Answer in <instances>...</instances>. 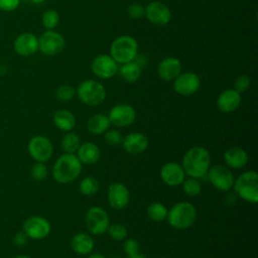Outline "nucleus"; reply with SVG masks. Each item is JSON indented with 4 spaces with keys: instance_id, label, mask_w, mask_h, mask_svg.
Here are the masks:
<instances>
[{
    "instance_id": "9d476101",
    "label": "nucleus",
    "mask_w": 258,
    "mask_h": 258,
    "mask_svg": "<svg viewBox=\"0 0 258 258\" xmlns=\"http://www.w3.org/2000/svg\"><path fill=\"white\" fill-rule=\"evenodd\" d=\"M23 232L33 240H41L48 236L50 232L49 222L40 216H31L23 222Z\"/></svg>"
},
{
    "instance_id": "a18cd8bd",
    "label": "nucleus",
    "mask_w": 258,
    "mask_h": 258,
    "mask_svg": "<svg viewBox=\"0 0 258 258\" xmlns=\"http://www.w3.org/2000/svg\"><path fill=\"white\" fill-rule=\"evenodd\" d=\"M30 1L35 4H40V3H43L45 0H30Z\"/></svg>"
},
{
    "instance_id": "2f4dec72",
    "label": "nucleus",
    "mask_w": 258,
    "mask_h": 258,
    "mask_svg": "<svg viewBox=\"0 0 258 258\" xmlns=\"http://www.w3.org/2000/svg\"><path fill=\"white\" fill-rule=\"evenodd\" d=\"M107 232L109 233V236L115 241H123L128 236V230L122 224L109 225Z\"/></svg>"
},
{
    "instance_id": "9b49d317",
    "label": "nucleus",
    "mask_w": 258,
    "mask_h": 258,
    "mask_svg": "<svg viewBox=\"0 0 258 258\" xmlns=\"http://www.w3.org/2000/svg\"><path fill=\"white\" fill-rule=\"evenodd\" d=\"M66 42L62 35L59 33L47 30L41 34L38 39V49L46 55H55L62 51Z\"/></svg>"
},
{
    "instance_id": "c03bdc74",
    "label": "nucleus",
    "mask_w": 258,
    "mask_h": 258,
    "mask_svg": "<svg viewBox=\"0 0 258 258\" xmlns=\"http://www.w3.org/2000/svg\"><path fill=\"white\" fill-rule=\"evenodd\" d=\"M88 258H106V257L100 253H93V254L89 255Z\"/></svg>"
},
{
    "instance_id": "a19ab883",
    "label": "nucleus",
    "mask_w": 258,
    "mask_h": 258,
    "mask_svg": "<svg viewBox=\"0 0 258 258\" xmlns=\"http://www.w3.org/2000/svg\"><path fill=\"white\" fill-rule=\"evenodd\" d=\"M27 239H28V237L26 236V234L23 231L22 232H18L13 237V243L17 247H22V246H24L27 243Z\"/></svg>"
},
{
    "instance_id": "f704fd0d",
    "label": "nucleus",
    "mask_w": 258,
    "mask_h": 258,
    "mask_svg": "<svg viewBox=\"0 0 258 258\" xmlns=\"http://www.w3.org/2000/svg\"><path fill=\"white\" fill-rule=\"evenodd\" d=\"M30 173L34 180L41 181L44 178H46V176L48 174V170L43 162H37L32 166Z\"/></svg>"
},
{
    "instance_id": "1a4fd4ad",
    "label": "nucleus",
    "mask_w": 258,
    "mask_h": 258,
    "mask_svg": "<svg viewBox=\"0 0 258 258\" xmlns=\"http://www.w3.org/2000/svg\"><path fill=\"white\" fill-rule=\"evenodd\" d=\"M28 152L37 162H45L50 159L53 146L50 140L45 136H34L28 142Z\"/></svg>"
},
{
    "instance_id": "6e6552de",
    "label": "nucleus",
    "mask_w": 258,
    "mask_h": 258,
    "mask_svg": "<svg viewBox=\"0 0 258 258\" xmlns=\"http://www.w3.org/2000/svg\"><path fill=\"white\" fill-rule=\"evenodd\" d=\"M207 174L213 186L221 191H228L234 184V175L232 171L224 165H213L209 168Z\"/></svg>"
},
{
    "instance_id": "473e14b6",
    "label": "nucleus",
    "mask_w": 258,
    "mask_h": 258,
    "mask_svg": "<svg viewBox=\"0 0 258 258\" xmlns=\"http://www.w3.org/2000/svg\"><path fill=\"white\" fill-rule=\"evenodd\" d=\"M59 22V15L55 10H47L42 14V24L43 26L51 30L54 28Z\"/></svg>"
},
{
    "instance_id": "f3484780",
    "label": "nucleus",
    "mask_w": 258,
    "mask_h": 258,
    "mask_svg": "<svg viewBox=\"0 0 258 258\" xmlns=\"http://www.w3.org/2000/svg\"><path fill=\"white\" fill-rule=\"evenodd\" d=\"M162 181L169 186H176L185 179V172L181 164L177 162H167L160 169Z\"/></svg>"
},
{
    "instance_id": "aec40b11",
    "label": "nucleus",
    "mask_w": 258,
    "mask_h": 258,
    "mask_svg": "<svg viewBox=\"0 0 258 258\" xmlns=\"http://www.w3.org/2000/svg\"><path fill=\"white\" fill-rule=\"evenodd\" d=\"M241 94L234 89L223 91L217 100L218 108L224 113H231L235 111L241 104Z\"/></svg>"
},
{
    "instance_id": "b1692460",
    "label": "nucleus",
    "mask_w": 258,
    "mask_h": 258,
    "mask_svg": "<svg viewBox=\"0 0 258 258\" xmlns=\"http://www.w3.org/2000/svg\"><path fill=\"white\" fill-rule=\"evenodd\" d=\"M94 244L93 237L84 232L77 233L71 240L72 249L79 255L90 254L94 249Z\"/></svg>"
},
{
    "instance_id": "412c9836",
    "label": "nucleus",
    "mask_w": 258,
    "mask_h": 258,
    "mask_svg": "<svg viewBox=\"0 0 258 258\" xmlns=\"http://www.w3.org/2000/svg\"><path fill=\"white\" fill-rule=\"evenodd\" d=\"M122 145L126 152L130 154H139L146 150L148 139L140 132H132L122 140Z\"/></svg>"
},
{
    "instance_id": "bb28decb",
    "label": "nucleus",
    "mask_w": 258,
    "mask_h": 258,
    "mask_svg": "<svg viewBox=\"0 0 258 258\" xmlns=\"http://www.w3.org/2000/svg\"><path fill=\"white\" fill-rule=\"evenodd\" d=\"M121 78L127 83H135L139 80L141 76V67L136 61H128L122 64L119 70Z\"/></svg>"
},
{
    "instance_id": "79ce46f5",
    "label": "nucleus",
    "mask_w": 258,
    "mask_h": 258,
    "mask_svg": "<svg viewBox=\"0 0 258 258\" xmlns=\"http://www.w3.org/2000/svg\"><path fill=\"white\" fill-rule=\"evenodd\" d=\"M237 195L236 194H228L226 197H225V204L227 206H233L235 205V203L237 202Z\"/></svg>"
},
{
    "instance_id": "de8ad7c7",
    "label": "nucleus",
    "mask_w": 258,
    "mask_h": 258,
    "mask_svg": "<svg viewBox=\"0 0 258 258\" xmlns=\"http://www.w3.org/2000/svg\"><path fill=\"white\" fill-rule=\"evenodd\" d=\"M159 258H166V257H159Z\"/></svg>"
},
{
    "instance_id": "4c0bfd02",
    "label": "nucleus",
    "mask_w": 258,
    "mask_h": 258,
    "mask_svg": "<svg viewBox=\"0 0 258 258\" xmlns=\"http://www.w3.org/2000/svg\"><path fill=\"white\" fill-rule=\"evenodd\" d=\"M123 249L128 256H131V255H134L139 252L140 245L137 240H135L133 238H126L125 242L123 244Z\"/></svg>"
},
{
    "instance_id": "c85d7f7f",
    "label": "nucleus",
    "mask_w": 258,
    "mask_h": 258,
    "mask_svg": "<svg viewBox=\"0 0 258 258\" xmlns=\"http://www.w3.org/2000/svg\"><path fill=\"white\" fill-rule=\"evenodd\" d=\"M81 145L80 137L73 132H68L61 139V147L66 153H75Z\"/></svg>"
},
{
    "instance_id": "f257e3e1",
    "label": "nucleus",
    "mask_w": 258,
    "mask_h": 258,
    "mask_svg": "<svg viewBox=\"0 0 258 258\" xmlns=\"http://www.w3.org/2000/svg\"><path fill=\"white\" fill-rule=\"evenodd\" d=\"M210 163L211 156L208 149L203 146H195L183 155L181 166L185 174L199 179L208 173Z\"/></svg>"
},
{
    "instance_id": "7c9ffc66",
    "label": "nucleus",
    "mask_w": 258,
    "mask_h": 258,
    "mask_svg": "<svg viewBox=\"0 0 258 258\" xmlns=\"http://www.w3.org/2000/svg\"><path fill=\"white\" fill-rule=\"evenodd\" d=\"M182 189L185 195L189 197L198 196L202 190V184L197 178H187L182 181Z\"/></svg>"
},
{
    "instance_id": "ddd939ff",
    "label": "nucleus",
    "mask_w": 258,
    "mask_h": 258,
    "mask_svg": "<svg viewBox=\"0 0 258 258\" xmlns=\"http://www.w3.org/2000/svg\"><path fill=\"white\" fill-rule=\"evenodd\" d=\"M109 121L117 127H127L136 119L135 109L128 104H118L109 112Z\"/></svg>"
},
{
    "instance_id": "c756f323",
    "label": "nucleus",
    "mask_w": 258,
    "mask_h": 258,
    "mask_svg": "<svg viewBox=\"0 0 258 258\" xmlns=\"http://www.w3.org/2000/svg\"><path fill=\"white\" fill-rule=\"evenodd\" d=\"M80 191L85 196H93L99 190V182L93 176H87L80 182Z\"/></svg>"
},
{
    "instance_id": "cd10ccee",
    "label": "nucleus",
    "mask_w": 258,
    "mask_h": 258,
    "mask_svg": "<svg viewBox=\"0 0 258 258\" xmlns=\"http://www.w3.org/2000/svg\"><path fill=\"white\" fill-rule=\"evenodd\" d=\"M167 209L161 203H151L147 207V215L150 220L154 222H162L167 217Z\"/></svg>"
},
{
    "instance_id": "e433bc0d",
    "label": "nucleus",
    "mask_w": 258,
    "mask_h": 258,
    "mask_svg": "<svg viewBox=\"0 0 258 258\" xmlns=\"http://www.w3.org/2000/svg\"><path fill=\"white\" fill-rule=\"evenodd\" d=\"M104 138H105V141L107 142V144H109L111 146H117L120 143H122V140H123L121 133L116 129L106 131Z\"/></svg>"
},
{
    "instance_id": "20e7f679",
    "label": "nucleus",
    "mask_w": 258,
    "mask_h": 258,
    "mask_svg": "<svg viewBox=\"0 0 258 258\" xmlns=\"http://www.w3.org/2000/svg\"><path fill=\"white\" fill-rule=\"evenodd\" d=\"M233 185L237 197L251 204L258 202V173L256 171L249 170L241 173L234 180Z\"/></svg>"
},
{
    "instance_id": "f03ea898",
    "label": "nucleus",
    "mask_w": 258,
    "mask_h": 258,
    "mask_svg": "<svg viewBox=\"0 0 258 258\" xmlns=\"http://www.w3.org/2000/svg\"><path fill=\"white\" fill-rule=\"evenodd\" d=\"M82 171V162L74 153L60 155L53 164L52 176L59 183H69L79 177Z\"/></svg>"
},
{
    "instance_id": "f8f14e48",
    "label": "nucleus",
    "mask_w": 258,
    "mask_h": 258,
    "mask_svg": "<svg viewBox=\"0 0 258 258\" xmlns=\"http://www.w3.org/2000/svg\"><path fill=\"white\" fill-rule=\"evenodd\" d=\"M201 86V80L199 76L192 72L180 73L173 80L174 91L181 96H189L195 94Z\"/></svg>"
},
{
    "instance_id": "423d86ee",
    "label": "nucleus",
    "mask_w": 258,
    "mask_h": 258,
    "mask_svg": "<svg viewBox=\"0 0 258 258\" xmlns=\"http://www.w3.org/2000/svg\"><path fill=\"white\" fill-rule=\"evenodd\" d=\"M77 95L79 100L84 104L88 106H97L105 100L106 89L97 81L86 80L79 85Z\"/></svg>"
},
{
    "instance_id": "39448f33",
    "label": "nucleus",
    "mask_w": 258,
    "mask_h": 258,
    "mask_svg": "<svg viewBox=\"0 0 258 258\" xmlns=\"http://www.w3.org/2000/svg\"><path fill=\"white\" fill-rule=\"evenodd\" d=\"M138 44L134 37L121 35L115 38L110 46V55L116 62L125 63L137 56Z\"/></svg>"
},
{
    "instance_id": "49530a36",
    "label": "nucleus",
    "mask_w": 258,
    "mask_h": 258,
    "mask_svg": "<svg viewBox=\"0 0 258 258\" xmlns=\"http://www.w3.org/2000/svg\"><path fill=\"white\" fill-rule=\"evenodd\" d=\"M14 258H30L29 256H27V255H17V256H15Z\"/></svg>"
},
{
    "instance_id": "4be33fe9",
    "label": "nucleus",
    "mask_w": 258,
    "mask_h": 258,
    "mask_svg": "<svg viewBox=\"0 0 258 258\" xmlns=\"http://www.w3.org/2000/svg\"><path fill=\"white\" fill-rule=\"evenodd\" d=\"M224 160L228 166L239 169L244 167L248 162L247 152L238 146L228 148L224 153Z\"/></svg>"
},
{
    "instance_id": "58836bf2",
    "label": "nucleus",
    "mask_w": 258,
    "mask_h": 258,
    "mask_svg": "<svg viewBox=\"0 0 258 258\" xmlns=\"http://www.w3.org/2000/svg\"><path fill=\"white\" fill-rule=\"evenodd\" d=\"M145 8L140 3H133L128 7V14L133 19H140L144 16Z\"/></svg>"
},
{
    "instance_id": "dca6fc26",
    "label": "nucleus",
    "mask_w": 258,
    "mask_h": 258,
    "mask_svg": "<svg viewBox=\"0 0 258 258\" xmlns=\"http://www.w3.org/2000/svg\"><path fill=\"white\" fill-rule=\"evenodd\" d=\"M130 201V194L127 186L121 182H114L108 188L109 205L115 210L124 209Z\"/></svg>"
},
{
    "instance_id": "a211bd4d",
    "label": "nucleus",
    "mask_w": 258,
    "mask_h": 258,
    "mask_svg": "<svg viewBox=\"0 0 258 258\" xmlns=\"http://www.w3.org/2000/svg\"><path fill=\"white\" fill-rule=\"evenodd\" d=\"M14 49L21 56L31 55L38 49V38L30 32H23L14 40Z\"/></svg>"
},
{
    "instance_id": "4468645a",
    "label": "nucleus",
    "mask_w": 258,
    "mask_h": 258,
    "mask_svg": "<svg viewBox=\"0 0 258 258\" xmlns=\"http://www.w3.org/2000/svg\"><path fill=\"white\" fill-rule=\"evenodd\" d=\"M92 72L101 79H110L117 73V62L108 54L97 55L91 63Z\"/></svg>"
},
{
    "instance_id": "a878e982",
    "label": "nucleus",
    "mask_w": 258,
    "mask_h": 258,
    "mask_svg": "<svg viewBox=\"0 0 258 258\" xmlns=\"http://www.w3.org/2000/svg\"><path fill=\"white\" fill-rule=\"evenodd\" d=\"M110 124L111 123L108 116L104 114H95L88 120L87 128L92 134L99 135L105 133L108 130Z\"/></svg>"
},
{
    "instance_id": "7ed1b4c3",
    "label": "nucleus",
    "mask_w": 258,
    "mask_h": 258,
    "mask_svg": "<svg viewBox=\"0 0 258 258\" xmlns=\"http://www.w3.org/2000/svg\"><path fill=\"white\" fill-rule=\"evenodd\" d=\"M166 219L172 228L183 230L195 223L197 219V210L192 204L188 202H180L175 204L167 212Z\"/></svg>"
},
{
    "instance_id": "5701e85b",
    "label": "nucleus",
    "mask_w": 258,
    "mask_h": 258,
    "mask_svg": "<svg viewBox=\"0 0 258 258\" xmlns=\"http://www.w3.org/2000/svg\"><path fill=\"white\" fill-rule=\"evenodd\" d=\"M100 148L97 144L92 142H85L81 144L77 150V157L84 164H94L100 159Z\"/></svg>"
},
{
    "instance_id": "72a5a7b5",
    "label": "nucleus",
    "mask_w": 258,
    "mask_h": 258,
    "mask_svg": "<svg viewBox=\"0 0 258 258\" xmlns=\"http://www.w3.org/2000/svg\"><path fill=\"white\" fill-rule=\"evenodd\" d=\"M75 95V90L70 85H61L55 91V96L59 101L68 102L73 99Z\"/></svg>"
},
{
    "instance_id": "0eeeda50",
    "label": "nucleus",
    "mask_w": 258,
    "mask_h": 258,
    "mask_svg": "<svg viewBox=\"0 0 258 258\" xmlns=\"http://www.w3.org/2000/svg\"><path fill=\"white\" fill-rule=\"evenodd\" d=\"M86 228L93 235H102L107 232L110 225V219L107 212L98 206L91 207L85 218Z\"/></svg>"
},
{
    "instance_id": "ea45409f",
    "label": "nucleus",
    "mask_w": 258,
    "mask_h": 258,
    "mask_svg": "<svg viewBox=\"0 0 258 258\" xmlns=\"http://www.w3.org/2000/svg\"><path fill=\"white\" fill-rule=\"evenodd\" d=\"M20 3V0H0V9L3 11H13Z\"/></svg>"
},
{
    "instance_id": "c9c22d12",
    "label": "nucleus",
    "mask_w": 258,
    "mask_h": 258,
    "mask_svg": "<svg viewBox=\"0 0 258 258\" xmlns=\"http://www.w3.org/2000/svg\"><path fill=\"white\" fill-rule=\"evenodd\" d=\"M251 80L247 75H240L236 78L234 82V90H236L238 93H244L246 92L250 87Z\"/></svg>"
},
{
    "instance_id": "37998d69",
    "label": "nucleus",
    "mask_w": 258,
    "mask_h": 258,
    "mask_svg": "<svg viewBox=\"0 0 258 258\" xmlns=\"http://www.w3.org/2000/svg\"><path fill=\"white\" fill-rule=\"evenodd\" d=\"M128 258H147L145 255H143L142 253H140V252H138V253H136V254H134V255H131V256H128Z\"/></svg>"
},
{
    "instance_id": "6ab92c4d",
    "label": "nucleus",
    "mask_w": 258,
    "mask_h": 258,
    "mask_svg": "<svg viewBox=\"0 0 258 258\" xmlns=\"http://www.w3.org/2000/svg\"><path fill=\"white\" fill-rule=\"evenodd\" d=\"M181 73V62L178 58L168 56L163 58L158 67L157 74L163 81H173Z\"/></svg>"
},
{
    "instance_id": "393cba45",
    "label": "nucleus",
    "mask_w": 258,
    "mask_h": 258,
    "mask_svg": "<svg viewBox=\"0 0 258 258\" xmlns=\"http://www.w3.org/2000/svg\"><path fill=\"white\" fill-rule=\"evenodd\" d=\"M53 122L56 128L61 131L69 132L76 125L75 115L69 110H58L53 116Z\"/></svg>"
},
{
    "instance_id": "2eb2a0df",
    "label": "nucleus",
    "mask_w": 258,
    "mask_h": 258,
    "mask_svg": "<svg viewBox=\"0 0 258 258\" xmlns=\"http://www.w3.org/2000/svg\"><path fill=\"white\" fill-rule=\"evenodd\" d=\"M144 14L152 24L158 26L166 25L171 19V12L169 8L158 1L149 3L144 10Z\"/></svg>"
}]
</instances>
